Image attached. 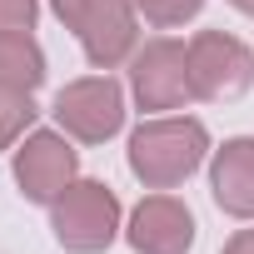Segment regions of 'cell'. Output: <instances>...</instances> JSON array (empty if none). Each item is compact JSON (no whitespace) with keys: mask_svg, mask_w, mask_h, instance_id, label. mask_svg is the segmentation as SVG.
Returning <instances> with one entry per match:
<instances>
[]
</instances>
